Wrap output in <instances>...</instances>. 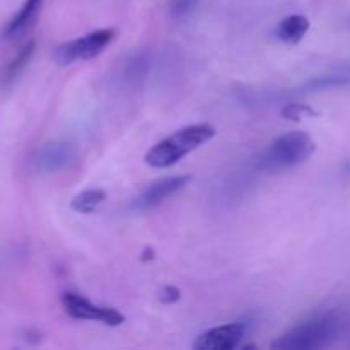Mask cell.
I'll list each match as a JSON object with an SVG mask.
<instances>
[{
  "label": "cell",
  "mask_w": 350,
  "mask_h": 350,
  "mask_svg": "<svg viewBox=\"0 0 350 350\" xmlns=\"http://www.w3.org/2000/svg\"><path fill=\"white\" fill-rule=\"evenodd\" d=\"M350 328V313L342 310H330L311 317L310 320L296 325L272 342L277 350H310L323 349L334 344Z\"/></svg>",
  "instance_id": "6da1fadb"
},
{
  "label": "cell",
  "mask_w": 350,
  "mask_h": 350,
  "mask_svg": "<svg viewBox=\"0 0 350 350\" xmlns=\"http://www.w3.org/2000/svg\"><path fill=\"white\" fill-rule=\"evenodd\" d=\"M215 129L208 123H197V125H188L183 129L176 130L166 139L159 140L147 150L146 161L149 166L157 167V170H166V167L174 166L178 161L183 159L195 149L207 144L215 137Z\"/></svg>",
  "instance_id": "7a4b0ae2"
},
{
  "label": "cell",
  "mask_w": 350,
  "mask_h": 350,
  "mask_svg": "<svg viewBox=\"0 0 350 350\" xmlns=\"http://www.w3.org/2000/svg\"><path fill=\"white\" fill-rule=\"evenodd\" d=\"M314 140L306 132H287L277 137L258 157V167L267 173H280L310 159Z\"/></svg>",
  "instance_id": "3957f363"
},
{
  "label": "cell",
  "mask_w": 350,
  "mask_h": 350,
  "mask_svg": "<svg viewBox=\"0 0 350 350\" xmlns=\"http://www.w3.org/2000/svg\"><path fill=\"white\" fill-rule=\"evenodd\" d=\"M115 36L116 31L111 27L92 31V33L77 38V40L58 44L53 51V60L58 65H72L79 60H91V58L101 55L105 48L111 44Z\"/></svg>",
  "instance_id": "277c9868"
},
{
  "label": "cell",
  "mask_w": 350,
  "mask_h": 350,
  "mask_svg": "<svg viewBox=\"0 0 350 350\" xmlns=\"http://www.w3.org/2000/svg\"><path fill=\"white\" fill-rule=\"evenodd\" d=\"M62 308L65 313L74 320L84 321H99L106 327H120L125 323V317L115 308L99 306L91 303L88 297L77 293H64L60 297Z\"/></svg>",
  "instance_id": "5b68a950"
},
{
  "label": "cell",
  "mask_w": 350,
  "mask_h": 350,
  "mask_svg": "<svg viewBox=\"0 0 350 350\" xmlns=\"http://www.w3.org/2000/svg\"><path fill=\"white\" fill-rule=\"evenodd\" d=\"M77 156V147L68 140H50L38 147L31 156L34 171L43 174H55L70 166Z\"/></svg>",
  "instance_id": "8992f818"
},
{
  "label": "cell",
  "mask_w": 350,
  "mask_h": 350,
  "mask_svg": "<svg viewBox=\"0 0 350 350\" xmlns=\"http://www.w3.org/2000/svg\"><path fill=\"white\" fill-rule=\"evenodd\" d=\"M191 181L190 174H178V176H166L150 183L146 190L140 191L130 204L133 212H147L159 207L163 202L183 190Z\"/></svg>",
  "instance_id": "52a82bcc"
},
{
  "label": "cell",
  "mask_w": 350,
  "mask_h": 350,
  "mask_svg": "<svg viewBox=\"0 0 350 350\" xmlns=\"http://www.w3.org/2000/svg\"><path fill=\"white\" fill-rule=\"evenodd\" d=\"M250 323L248 320L232 321V323L221 325V327L211 328L204 332L200 337L195 340V350H232L239 347L243 338L248 334Z\"/></svg>",
  "instance_id": "ba28073f"
},
{
  "label": "cell",
  "mask_w": 350,
  "mask_h": 350,
  "mask_svg": "<svg viewBox=\"0 0 350 350\" xmlns=\"http://www.w3.org/2000/svg\"><path fill=\"white\" fill-rule=\"evenodd\" d=\"M34 51H36V41L29 40L14 53L7 64H3V67L0 68V91H7L19 81L23 72L29 65Z\"/></svg>",
  "instance_id": "9c48e42d"
},
{
  "label": "cell",
  "mask_w": 350,
  "mask_h": 350,
  "mask_svg": "<svg viewBox=\"0 0 350 350\" xmlns=\"http://www.w3.org/2000/svg\"><path fill=\"white\" fill-rule=\"evenodd\" d=\"M44 0H24V3L21 5V9L14 14L12 19L3 26L2 33H0V40L2 41H10L14 38H17L19 34H23L31 24L36 21L38 14L41 12V7H43Z\"/></svg>",
  "instance_id": "30bf717a"
},
{
  "label": "cell",
  "mask_w": 350,
  "mask_h": 350,
  "mask_svg": "<svg viewBox=\"0 0 350 350\" xmlns=\"http://www.w3.org/2000/svg\"><path fill=\"white\" fill-rule=\"evenodd\" d=\"M310 29V21L308 17L301 16V14H293L287 16L277 24L275 27V36L277 40L282 41L287 44H296L299 43L304 38V34Z\"/></svg>",
  "instance_id": "8fae6325"
},
{
  "label": "cell",
  "mask_w": 350,
  "mask_h": 350,
  "mask_svg": "<svg viewBox=\"0 0 350 350\" xmlns=\"http://www.w3.org/2000/svg\"><path fill=\"white\" fill-rule=\"evenodd\" d=\"M106 200V191L99 190V188H91V190H84L79 195H75L70 202L72 211L79 212V214H92L103 202Z\"/></svg>",
  "instance_id": "7c38bea8"
},
{
  "label": "cell",
  "mask_w": 350,
  "mask_h": 350,
  "mask_svg": "<svg viewBox=\"0 0 350 350\" xmlns=\"http://www.w3.org/2000/svg\"><path fill=\"white\" fill-rule=\"evenodd\" d=\"M200 0H171L170 16L173 21H183L197 9Z\"/></svg>",
  "instance_id": "4fadbf2b"
},
{
  "label": "cell",
  "mask_w": 350,
  "mask_h": 350,
  "mask_svg": "<svg viewBox=\"0 0 350 350\" xmlns=\"http://www.w3.org/2000/svg\"><path fill=\"white\" fill-rule=\"evenodd\" d=\"M306 115H314L313 108H310V106L306 105H287L286 108L282 109V116L284 118H289V120H294V122H299L301 118H304Z\"/></svg>",
  "instance_id": "5bb4252c"
},
{
  "label": "cell",
  "mask_w": 350,
  "mask_h": 350,
  "mask_svg": "<svg viewBox=\"0 0 350 350\" xmlns=\"http://www.w3.org/2000/svg\"><path fill=\"white\" fill-rule=\"evenodd\" d=\"M180 297H181V291L178 289V287L166 286L163 291H161L159 299L166 304H173L176 303V301H180Z\"/></svg>",
  "instance_id": "9a60e30c"
},
{
  "label": "cell",
  "mask_w": 350,
  "mask_h": 350,
  "mask_svg": "<svg viewBox=\"0 0 350 350\" xmlns=\"http://www.w3.org/2000/svg\"><path fill=\"white\" fill-rule=\"evenodd\" d=\"M345 174H349V176H350V163L347 164V166H345Z\"/></svg>",
  "instance_id": "2e32d148"
},
{
  "label": "cell",
  "mask_w": 350,
  "mask_h": 350,
  "mask_svg": "<svg viewBox=\"0 0 350 350\" xmlns=\"http://www.w3.org/2000/svg\"><path fill=\"white\" fill-rule=\"evenodd\" d=\"M347 26L350 27V17H349V19H347Z\"/></svg>",
  "instance_id": "e0dca14e"
}]
</instances>
